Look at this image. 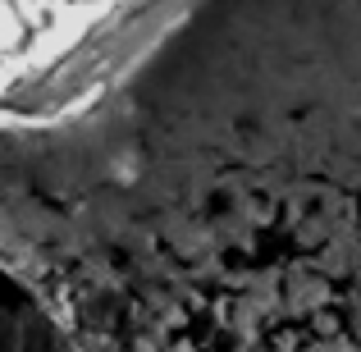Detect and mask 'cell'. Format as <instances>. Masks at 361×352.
Instances as JSON below:
<instances>
[{
  "label": "cell",
  "mask_w": 361,
  "mask_h": 352,
  "mask_svg": "<svg viewBox=\"0 0 361 352\" xmlns=\"http://www.w3.org/2000/svg\"><path fill=\"white\" fill-rule=\"evenodd\" d=\"M197 0H0V123H46L133 73Z\"/></svg>",
  "instance_id": "6da1fadb"
}]
</instances>
